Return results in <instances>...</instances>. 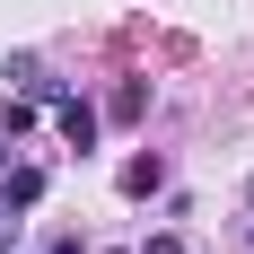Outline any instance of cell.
I'll use <instances>...</instances> for the list:
<instances>
[{"mask_svg": "<svg viewBox=\"0 0 254 254\" xmlns=\"http://www.w3.org/2000/svg\"><path fill=\"white\" fill-rule=\"evenodd\" d=\"M53 123H62L70 149H97V105H88V97H62V88H53Z\"/></svg>", "mask_w": 254, "mask_h": 254, "instance_id": "obj_1", "label": "cell"}, {"mask_svg": "<svg viewBox=\"0 0 254 254\" xmlns=\"http://www.w3.org/2000/svg\"><path fill=\"white\" fill-rule=\"evenodd\" d=\"M44 202V167H9V184H0V210H35Z\"/></svg>", "mask_w": 254, "mask_h": 254, "instance_id": "obj_2", "label": "cell"}, {"mask_svg": "<svg viewBox=\"0 0 254 254\" xmlns=\"http://www.w3.org/2000/svg\"><path fill=\"white\" fill-rule=\"evenodd\" d=\"M158 184H167V167H158L149 149H140V158H123V193H140V202H149Z\"/></svg>", "mask_w": 254, "mask_h": 254, "instance_id": "obj_3", "label": "cell"}, {"mask_svg": "<svg viewBox=\"0 0 254 254\" xmlns=\"http://www.w3.org/2000/svg\"><path fill=\"white\" fill-rule=\"evenodd\" d=\"M140 114H149V88L123 79V88H114V123H140Z\"/></svg>", "mask_w": 254, "mask_h": 254, "instance_id": "obj_4", "label": "cell"}, {"mask_svg": "<svg viewBox=\"0 0 254 254\" xmlns=\"http://www.w3.org/2000/svg\"><path fill=\"white\" fill-rule=\"evenodd\" d=\"M140 254H184V246H176V237H149V246H140Z\"/></svg>", "mask_w": 254, "mask_h": 254, "instance_id": "obj_5", "label": "cell"}, {"mask_svg": "<svg viewBox=\"0 0 254 254\" xmlns=\"http://www.w3.org/2000/svg\"><path fill=\"white\" fill-rule=\"evenodd\" d=\"M9 228H18V219H9V210H0V254H9Z\"/></svg>", "mask_w": 254, "mask_h": 254, "instance_id": "obj_6", "label": "cell"}]
</instances>
